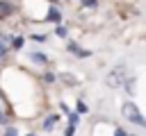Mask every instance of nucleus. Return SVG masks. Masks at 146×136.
<instances>
[{
	"label": "nucleus",
	"mask_w": 146,
	"mask_h": 136,
	"mask_svg": "<svg viewBox=\"0 0 146 136\" xmlns=\"http://www.w3.org/2000/svg\"><path fill=\"white\" fill-rule=\"evenodd\" d=\"M87 111H89V107H87V104L80 100V102H78V113H87Z\"/></svg>",
	"instance_id": "1a4fd4ad"
},
{
	"label": "nucleus",
	"mask_w": 146,
	"mask_h": 136,
	"mask_svg": "<svg viewBox=\"0 0 146 136\" xmlns=\"http://www.w3.org/2000/svg\"><path fill=\"white\" fill-rule=\"evenodd\" d=\"M30 59L36 61V63H48V57L43 52H30Z\"/></svg>",
	"instance_id": "20e7f679"
},
{
	"label": "nucleus",
	"mask_w": 146,
	"mask_h": 136,
	"mask_svg": "<svg viewBox=\"0 0 146 136\" xmlns=\"http://www.w3.org/2000/svg\"><path fill=\"white\" fill-rule=\"evenodd\" d=\"M32 39H34V41H46V36H43V34H34Z\"/></svg>",
	"instance_id": "ddd939ff"
},
{
	"label": "nucleus",
	"mask_w": 146,
	"mask_h": 136,
	"mask_svg": "<svg viewBox=\"0 0 146 136\" xmlns=\"http://www.w3.org/2000/svg\"><path fill=\"white\" fill-rule=\"evenodd\" d=\"M66 34H68V29H66V27H62V25H59V27H57V36H66Z\"/></svg>",
	"instance_id": "9b49d317"
},
{
	"label": "nucleus",
	"mask_w": 146,
	"mask_h": 136,
	"mask_svg": "<svg viewBox=\"0 0 146 136\" xmlns=\"http://www.w3.org/2000/svg\"><path fill=\"white\" fill-rule=\"evenodd\" d=\"M114 136H125V131H123V129H116V131H114Z\"/></svg>",
	"instance_id": "2eb2a0df"
},
{
	"label": "nucleus",
	"mask_w": 146,
	"mask_h": 136,
	"mask_svg": "<svg viewBox=\"0 0 146 136\" xmlns=\"http://www.w3.org/2000/svg\"><path fill=\"white\" fill-rule=\"evenodd\" d=\"M5 52H7V45H5V43H0V57H2Z\"/></svg>",
	"instance_id": "4468645a"
},
{
	"label": "nucleus",
	"mask_w": 146,
	"mask_h": 136,
	"mask_svg": "<svg viewBox=\"0 0 146 136\" xmlns=\"http://www.w3.org/2000/svg\"><path fill=\"white\" fill-rule=\"evenodd\" d=\"M27 136H34V134H27Z\"/></svg>",
	"instance_id": "f3484780"
},
{
	"label": "nucleus",
	"mask_w": 146,
	"mask_h": 136,
	"mask_svg": "<svg viewBox=\"0 0 146 136\" xmlns=\"http://www.w3.org/2000/svg\"><path fill=\"white\" fill-rule=\"evenodd\" d=\"M123 116L130 120V122H135V125H141V127H146V118L139 113V109H137V104H132V102H125L123 104Z\"/></svg>",
	"instance_id": "f257e3e1"
},
{
	"label": "nucleus",
	"mask_w": 146,
	"mask_h": 136,
	"mask_svg": "<svg viewBox=\"0 0 146 136\" xmlns=\"http://www.w3.org/2000/svg\"><path fill=\"white\" fill-rule=\"evenodd\" d=\"M11 45H14V50H21V48H23V39H21V36H16V39L11 41Z\"/></svg>",
	"instance_id": "6e6552de"
},
{
	"label": "nucleus",
	"mask_w": 146,
	"mask_h": 136,
	"mask_svg": "<svg viewBox=\"0 0 146 136\" xmlns=\"http://www.w3.org/2000/svg\"><path fill=\"white\" fill-rule=\"evenodd\" d=\"M84 7H96V0H82Z\"/></svg>",
	"instance_id": "f8f14e48"
},
{
	"label": "nucleus",
	"mask_w": 146,
	"mask_h": 136,
	"mask_svg": "<svg viewBox=\"0 0 146 136\" xmlns=\"http://www.w3.org/2000/svg\"><path fill=\"white\" fill-rule=\"evenodd\" d=\"M11 11H14V5H11V2L0 0V20H2V18H7V16H11Z\"/></svg>",
	"instance_id": "f03ea898"
},
{
	"label": "nucleus",
	"mask_w": 146,
	"mask_h": 136,
	"mask_svg": "<svg viewBox=\"0 0 146 136\" xmlns=\"http://www.w3.org/2000/svg\"><path fill=\"white\" fill-rule=\"evenodd\" d=\"M2 136H18V131H16V127H7Z\"/></svg>",
	"instance_id": "9d476101"
},
{
	"label": "nucleus",
	"mask_w": 146,
	"mask_h": 136,
	"mask_svg": "<svg viewBox=\"0 0 146 136\" xmlns=\"http://www.w3.org/2000/svg\"><path fill=\"white\" fill-rule=\"evenodd\" d=\"M46 18H48V20H52V23H59V20H62V14H59L55 7H50V9H48V14H46Z\"/></svg>",
	"instance_id": "7ed1b4c3"
},
{
	"label": "nucleus",
	"mask_w": 146,
	"mask_h": 136,
	"mask_svg": "<svg viewBox=\"0 0 146 136\" xmlns=\"http://www.w3.org/2000/svg\"><path fill=\"white\" fill-rule=\"evenodd\" d=\"M125 91H128V93H130V95H132V93H135V79H132V77H130V79H128V82H125Z\"/></svg>",
	"instance_id": "0eeeda50"
},
{
	"label": "nucleus",
	"mask_w": 146,
	"mask_h": 136,
	"mask_svg": "<svg viewBox=\"0 0 146 136\" xmlns=\"http://www.w3.org/2000/svg\"><path fill=\"white\" fill-rule=\"evenodd\" d=\"M2 120H5V116H2V109H0V122H2Z\"/></svg>",
	"instance_id": "dca6fc26"
},
{
	"label": "nucleus",
	"mask_w": 146,
	"mask_h": 136,
	"mask_svg": "<svg viewBox=\"0 0 146 136\" xmlns=\"http://www.w3.org/2000/svg\"><path fill=\"white\" fill-rule=\"evenodd\" d=\"M57 122V113H50L46 120H43V129H52V125Z\"/></svg>",
	"instance_id": "423d86ee"
},
{
	"label": "nucleus",
	"mask_w": 146,
	"mask_h": 136,
	"mask_svg": "<svg viewBox=\"0 0 146 136\" xmlns=\"http://www.w3.org/2000/svg\"><path fill=\"white\" fill-rule=\"evenodd\" d=\"M68 50H73V54H75V57H89V54H91L89 50H80L75 43H71V45H68Z\"/></svg>",
	"instance_id": "39448f33"
}]
</instances>
